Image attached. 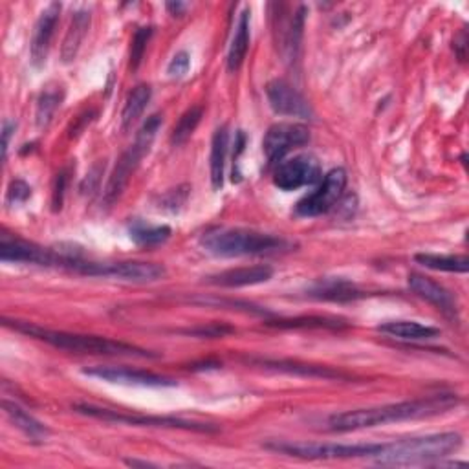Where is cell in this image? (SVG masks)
<instances>
[{
    "label": "cell",
    "mask_w": 469,
    "mask_h": 469,
    "mask_svg": "<svg viewBox=\"0 0 469 469\" xmlns=\"http://www.w3.org/2000/svg\"><path fill=\"white\" fill-rule=\"evenodd\" d=\"M458 404L460 398L457 395H434L427 398L387 404L369 409H354L340 414H332L328 419V429L334 433H350L396 422L431 419V416L444 414L455 409Z\"/></svg>",
    "instance_id": "cell-1"
},
{
    "label": "cell",
    "mask_w": 469,
    "mask_h": 469,
    "mask_svg": "<svg viewBox=\"0 0 469 469\" xmlns=\"http://www.w3.org/2000/svg\"><path fill=\"white\" fill-rule=\"evenodd\" d=\"M3 323L24 335H30L34 340L44 342L51 347L77 352V354H92V356H118V358H140V359H154L158 358L154 352L145 350L142 347L130 345L125 342L109 340V337L101 335H87V334H73L65 330H51L39 327L35 323L28 321H10L8 318L3 319Z\"/></svg>",
    "instance_id": "cell-2"
},
{
    "label": "cell",
    "mask_w": 469,
    "mask_h": 469,
    "mask_svg": "<svg viewBox=\"0 0 469 469\" xmlns=\"http://www.w3.org/2000/svg\"><path fill=\"white\" fill-rule=\"evenodd\" d=\"M462 448L458 433H436L383 444L374 458L380 465H431L440 464Z\"/></svg>",
    "instance_id": "cell-3"
},
{
    "label": "cell",
    "mask_w": 469,
    "mask_h": 469,
    "mask_svg": "<svg viewBox=\"0 0 469 469\" xmlns=\"http://www.w3.org/2000/svg\"><path fill=\"white\" fill-rule=\"evenodd\" d=\"M200 246L217 257H246L275 253L288 248L282 237L244 227H219L204 233Z\"/></svg>",
    "instance_id": "cell-4"
},
{
    "label": "cell",
    "mask_w": 469,
    "mask_h": 469,
    "mask_svg": "<svg viewBox=\"0 0 469 469\" xmlns=\"http://www.w3.org/2000/svg\"><path fill=\"white\" fill-rule=\"evenodd\" d=\"M160 127H162V116L154 114V116L147 118V121L138 130V136H136L135 143L121 154V158L118 160V164H116V167L109 178V184L105 188V202L107 204H114L121 196V193L125 191V188L128 184L130 176L135 174L140 162L143 160V156L150 150V145H152L156 135H158Z\"/></svg>",
    "instance_id": "cell-5"
},
{
    "label": "cell",
    "mask_w": 469,
    "mask_h": 469,
    "mask_svg": "<svg viewBox=\"0 0 469 469\" xmlns=\"http://www.w3.org/2000/svg\"><path fill=\"white\" fill-rule=\"evenodd\" d=\"M75 411L85 414V416H90V419H96V420L112 422V424H125V426L184 429V431H195V433H217L219 431L217 426L204 424V422L174 419V416H150V414H140V412H123V411H112V409H105V407H96L90 404L75 405Z\"/></svg>",
    "instance_id": "cell-6"
},
{
    "label": "cell",
    "mask_w": 469,
    "mask_h": 469,
    "mask_svg": "<svg viewBox=\"0 0 469 469\" xmlns=\"http://www.w3.org/2000/svg\"><path fill=\"white\" fill-rule=\"evenodd\" d=\"M383 444H319V442H270L266 450L304 460H343L376 457Z\"/></svg>",
    "instance_id": "cell-7"
},
{
    "label": "cell",
    "mask_w": 469,
    "mask_h": 469,
    "mask_svg": "<svg viewBox=\"0 0 469 469\" xmlns=\"http://www.w3.org/2000/svg\"><path fill=\"white\" fill-rule=\"evenodd\" d=\"M77 273L88 277H109L128 282H154L165 275V268L156 263H142V260H119V263H94L83 260Z\"/></svg>",
    "instance_id": "cell-8"
},
{
    "label": "cell",
    "mask_w": 469,
    "mask_h": 469,
    "mask_svg": "<svg viewBox=\"0 0 469 469\" xmlns=\"http://www.w3.org/2000/svg\"><path fill=\"white\" fill-rule=\"evenodd\" d=\"M347 188V171L342 167H335L321 178L316 191L306 195L296 205V215L299 217H319L328 213L332 207L337 205L343 191Z\"/></svg>",
    "instance_id": "cell-9"
},
{
    "label": "cell",
    "mask_w": 469,
    "mask_h": 469,
    "mask_svg": "<svg viewBox=\"0 0 469 469\" xmlns=\"http://www.w3.org/2000/svg\"><path fill=\"white\" fill-rule=\"evenodd\" d=\"M321 165L316 156L311 154H297L290 160H282L275 173H273V184L281 191H297L304 186H311L319 181Z\"/></svg>",
    "instance_id": "cell-10"
},
{
    "label": "cell",
    "mask_w": 469,
    "mask_h": 469,
    "mask_svg": "<svg viewBox=\"0 0 469 469\" xmlns=\"http://www.w3.org/2000/svg\"><path fill=\"white\" fill-rule=\"evenodd\" d=\"M310 142V130L299 123H275L268 128L263 140V150L268 165H279L282 158L296 147Z\"/></svg>",
    "instance_id": "cell-11"
},
{
    "label": "cell",
    "mask_w": 469,
    "mask_h": 469,
    "mask_svg": "<svg viewBox=\"0 0 469 469\" xmlns=\"http://www.w3.org/2000/svg\"><path fill=\"white\" fill-rule=\"evenodd\" d=\"M0 260L15 265H37L58 268L59 251L42 248L17 237H10V234L3 233V237H0Z\"/></svg>",
    "instance_id": "cell-12"
},
{
    "label": "cell",
    "mask_w": 469,
    "mask_h": 469,
    "mask_svg": "<svg viewBox=\"0 0 469 469\" xmlns=\"http://www.w3.org/2000/svg\"><path fill=\"white\" fill-rule=\"evenodd\" d=\"M266 96L270 101V107L279 116L299 118V119L314 118V111H311L310 103L288 81L284 80L270 81L266 87Z\"/></svg>",
    "instance_id": "cell-13"
},
{
    "label": "cell",
    "mask_w": 469,
    "mask_h": 469,
    "mask_svg": "<svg viewBox=\"0 0 469 469\" xmlns=\"http://www.w3.org/2000/svg\"><path fill=\"white\" fill-rule=\"evenodd\" d=\"M85 376L97 378L109 383H119V385H140V387H176L178 381L162 374H156L150 371H140V369H128V367H97L83 369Z\"/></svg>",
    "instance_id": "cell-14"
},
{
    "label": "cell",
    "mask_w": 469,
    "mask_h": 469,
    "mask_svg": "<svg viewBox=\"0 0 469 469\" xmlns=\"http://www.w3.org/2000/svg\"><path fill=\"white\" fill-rule=\"evenodd\" d=\"M409 288L416 296L422 297L424 301L436 306L444 316H448L451 319H458L457 299L453 297V294L450 290H446L444 286L438 284L436 281H433L422 273H411L409 275Z\"/></svg>",
    "instance_id": "cell-15"
},
{
    "label": "cell",
    "mask_w": 469,
    "mask_h": 469,
    "mask_svg": "<svg viewBox=\"0 0 469 469\" xmlns=\"http://www.w3.org/2000/svg\"><path fill=\"white\" fill-rule=\"evenodd\" d=\"M59 15H61V4L51 3L48 4V8H44L41 17L37 19L34 39H32V51H30L32 63L35 66H42L46 63L51 41H54V35H56Z\"/></svg>",
    "instance_id": "cell-16"
},
{
    "label": "cell",
    "mask_w": 469,
    "mask_h": 469,
    "mask_svg": "<svg viewBox=\"0 0 469 469\" xmlns=\"http://www.w3.org/2000/svg\"><path fill=\"white\" fill-rule=\"evenodd\" d=\"M273 277V268L268 265H255V266H242L231 268L220 272L217 275L207 277V282L220 288H242V286H255L268 282Z\"/></svg>",
    "instance_id": "cell-17"
},
{
    "label": "cell",
    "mask_w": 469,
    "mask_h": 469,
    "mask_svg": "<svg viewBox=\"0 0 469 469\" xmlns=\"http://www.w3.org/2000/svg\"><path fill=\"white\" fill-rule=\"evenodd\" d=\"M304 6H301L294 15L288 19H282L277 26L275 34L277 37V46L281 50V56L284 61L294 63L299 58L301 51V41H303V28H304Z\"/></svg>",
    "instance_id": "cell-18"
},
{
    "label": "cell",
    "mask_w": 469,
    "mask_h": 469,
    "mask_svg": "<svg viewBox=\"0 0 469 469\" xmlns=\"http://www.w3.org/2000/svg\"><path fill=\"white\" fill-rule=\"evenodd\" d=\"M378 332L388 337H396V340H404V342H429L440 335V328L422 325L419 321H407V319L387 321L378 327Z\"/></svg>",
    "instance_id": "cell-19"
},
{
    "label": "cell",
    "mask_w": 469,
    "mask_h": 469,
    "mask_svg": "<svg viewBox=\"0 0 469 469\" xmlns=\"http://www.w3.org/2000/svg\"><path fill=\"white\" fill-rule=\"evenodd\" d=\"M90 22H92L90 12L80 10V12L73 13L72 22L68 26V32H66L65 41H63V48H61L63 63L68 65V63L75 61L77 54H80V50H81V44H83V41H85V37L88 34Z\"/></svg>",
    "instance_id": "cell-20"
},
{
    "label": "cell",
    "mask_w": 469,
    "mask_h": 469,
    "mask_svg": "<svg viewBox=\"0 0 469 469\" xmlns=\"http://www.w3.org/2000/svg\"><path fill=\"white\" fill-rule=\"evenodd\" d=\"M253 363L263 365L266 369L288 373V374H301L308 378H325V380H347V374L334 371L330 367H321V365H304L297 361H273V359H253Z\"/></svg>",
    "instance_id": "cell-21"
},
{
    "label": "cell",
    "mask_w": 469,
    "mask_h": 469,
    "mask_svg": "<svg viewBox=\"0 0 469 469\" xmlns=\"http://www.w3.org/2000/svg\"><path fill=\"white\" fill-rule=\"evenodd\" d=\"M227 149H229V128H227V125H222L215 130L213 140H211V156H210L211 184H213L215 191H220L224 186Z\"/></svg>",
    "instance_id": "cell-22"
},
{
    "label": "cell",
    "mask_w": 469,
    "mask_h": 469,
    "mask_svg": "<svg viewBox=\"0 0 469 469\" xmlns=\"http://www.w3.org/2000/svg\"><path fill=\"white\" fill-rule=\"evenodd\" d=\"M3 407H4V412L10 419V422L17 429H20L32 442H44L50 436L48 427L44 424H41L39 420H35L34 416L28 411H24L19 404L4 400Z\"/></svg>",
    "instance_id": "cell-23"
},
{
    "label": "cell",
    "mask_w": 469,
    "mask_h": 469,
    "mask_svg": "<svg viewBox=\"0 0 469 469\" xmlns=\"http://www.w3.org/2000/svg\"><path fill=\"white\" fill-rule=\"evenodd\" d=\"M308 296L316 297V299H323V301H352V299L363 297V294L352 282L343 281V279L319 281L311 286Z\"/></svg>",
    "instance_id": "cell-24"
},
{
    "label": "cell",
    "mask_w": 469,
    "mask_h": 469,
    "mask_svg": "<svg viewBox=\"0 0 469 469\" xmlns=\"http://www.w3.org/2000/svg\"><path fill=\"white\" fill-rule=\"evenodd\" d=\"M248 48H250V10H244L241 13L237 30H234V35L231 39L229 51H227V70L231 73L237 72L242 66L246 54H248Z\"/></svg>",
    "instance_id": "cell-25"
},
{
    "label": "cell",
    "mask_w": 469,
    "mask_h": 469,
    "mask_svg": "<svg viewBox=\"0 0 469 469\" xmlns=\"http://www.w3.org/2000/svg\"><path fill=\"white\" fill-rule=\"evenodd\" d=\"M414 260L424 268L450 273H467L469 258L465 255H436V253H419Z\"/></svg>",
    "instance_id": "cell-26"
},
{
    "label": "cell",
    "mask_w": 469,
    "mask_h": 469,
    "mask_svg": "<svg viewBox=\"0 0 469 469\" xmlns=\"http://www.w3.org/2000/svg\"><path fill=\"white\" fill-rule=\"evenodd\" d=\"M128 234L135 244L143 246V248H152V246H160L169 241L171 227L152 226V224H145L143 220H135L128 226Z\"/></svg>",
    "instance_id": "cell-27"
},
{
    "label": "cell",
    "mask_w": 469,
    "mask_h": 469,
    "mask_svg": "<svg viewBox=\"0 0 469 469\" xmlns=\"http://www.w3.org/2000/svg\"><path fill=\"white\" fill-rule=\"evenodd\" d=\"M65 99V90L59 85H50L42 90V94L37 99V112H35V121L39 128H46L54 114L61 107V103Z\"/></svg>",
    "instance_id": "cell-28"
},
{
    "label": "cell",
    "mask_w": 469,
    "mask_h": 469,
    "mask_svg": "<svg viewBox=\"0 0 469 469\" xmlns=\"http://www.w3.org/2000/svg\"><path fill=\"white\" fill-rule=\"evenodd\" d=\"M152 97V88L145 83L138 85L133 88V92L128 94L127 101H125V107L121 112V125L123 128H128L135 121L140 119V116L145 112L149 101Z\"/></svg>",
    "instance_id": "cell-29"
},
{
    "label": "cell",
    "mask_w": 469,
    "mask_h": 469,
    "mask_svg": "<svg viewBox=\"0 0 469 469\" xmlns=\"http://www.w3.org/2000/svg\"><path fill=\"white\" fill-rule=\"evenodd\" d=\"M268 327L275 328H343L347 327L345 319L340 318H321V316H310V318H294V319H279L268 321Z\"/></svg>",
    "instance_id": "cell-30"
},
{
    "label": "cell",
    "mask_w": 469,
    "mask_h": 469,
    "mask_svg": "<svg viewBox=\"0 0 469 469\" xmlns=\"http://www.w3.org/2000/svg\"><path fill=\"white\" fill-rule=\"evenodd\" d=\"M202 116H204V109L202 107H191L184 114H181L180 119L176 121V125L173 127L171 145L178 147L181 143H186L191 138V135L196 130Z\"/></svg>",
    "instance_id": "cell-31"
},
{
    "label": "cell",
    "mask_w": 469,
    "mask_h": 469,
    "mask_svg": "<svg viewBox=\"0 0 469 469\" xmlns=\"http://www.w3.org/2000/svg\"><path fill=\"white\" fill-rule=\"evenodd\" d=\"M150 37H152L150 26H145V28L136 30V34L133 37V44H130V65H128L130 70H138L140 68Z\"/></svg>",
    "instance_id": "cell-32"
},
{
    "label": "cell",
    "mask_w": 469,
    "mask_h": 469,
    "mask_svg": "<svg viewBox=\"0 0 469 469\" xmlns=\"http://www.w3.org/2000/svg\"><path fill=\"white\" fill-rule=\"evenodd\" d=\"M189 66H191V58L186 50H181L171 59V63L167 66V73H169V77L180 80V77H184L189 72Z\"/></svg>",
    "instance_id": "cell-33"
},
{
    "label": "cell",
    "mask_w": 469,
    "mask_h": 469,
    "mask_svg": "<svg viewBox=\"0 0 469 469\" xmlns=\"http://www.w3.org/2000/svg\"><path fill=\"white\" fill-rule=\"evenodd\" d=\"M32 196V188L22 180L12 181V186L8 189V204H22Z\"/></svg>",
    "instance_id": "cell-34"
},
{
    "label": "cell",
    "mask_w": 469,
    "mask_h": 469,
    "mask_svg": "<svg viewBox=\"0 0 469 469\" xmlns=\"http://www.w3.org/2000/svg\"><path fill=\"white\" fill-rule=\"evenodd\" d=\"M65 188H66V173L63 171V173H59L58 178H56V188H54V211L61 210Z\"/></svg>",
    "instance_id": "cell-35"
},
{
    "label": "cell",
    "mask_w": 469,
    "mask_h": 469,
    "mask_svg": "<svg viewBox=\"0 0 469 469\" xmlns=\"http://www.w3.org/2000/svg\"><path fill=\"white\" fill-rule=\"evenodd\" d=\"M15 127H17L15 121H10V119H4L3 121V156H4V160H6V156H8L10 138L15 133Z\"/></svg>",
    "instance_id": "cell-36"
},
{
    "label": "cell",
    "mask_w": 469,
    "mask_h": 469,
    "mask_svg": "<svg viewBox=\"0 0 469 469\" xmlns=\"http://www.w3.org/2000/svg\"><path fill=\"white\" fill-rule=\"evenodd\" d=\"M167 10L176 17V15H181L188 10V4H184V3H167Z\"/></svg>",
    "instance_id": "cell-37"
}]
</instances>
